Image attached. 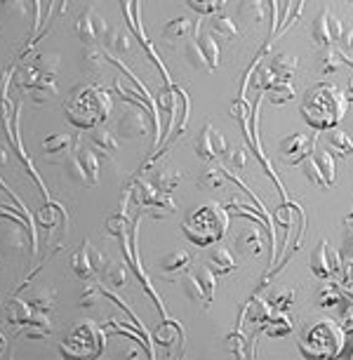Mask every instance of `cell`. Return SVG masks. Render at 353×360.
<instances>
[{
	"mask_svg": "<svg viewBox=\"0 0 353 360\" xmlns=\"http://www.w3.org/2000/svg\"><path fill=\"white\" fill-rule=\"evenodd\" d=\"M111 97L104 87L85 83L78 85L76 90L69 94V99L64 101V113L69 118V123L78 130H94L106 123L108 113H111Z\"/></svg>",
	"mask_w": 353,
	"mask_h": 360,
	"instance_id": "2",
	"label": "cell"
},
{
	"mask_svg": "<svg viewBox=\"0 0 353 360\" xmlns=\"http://www.w3.org/2000/svg\"><path fill=\"white\" fill-rule=\"evenodd\" d=\"M179 181H181V172L179 169H174V167H158L153 172L151 176V184L155 188H160L162 193H172L176 186H179Z\"/></svg>",
	"mask_w": 353,
	"mask_h": 360,
	"instance_id": "26",
	"label": "cell"
},
{
	"mask_svg": "<svg viewBox=\"0 0 353 360\" xmlns=\"http://www.w3.org/2000/svg\"><path fill=\"white\" fill-rule=\"evenodd\" d=\"M106 45L115 52H127L130 50V36L123 33V29H113L111 36H108V40H106Z\"/></svg>",
	"mask_w": 353,
	"mask_h": 360,
	"instance_id": "48",
	"label": "cell"
},
{
	"mask_svg": "<svg viewBox=\"0 0 353 360\" xmlns=\"http://www.w3.org/2000/svg\"><path fill=\"white\" fill-rule=\"evenodd\" d=\"M207 264H210V269H212L217 276H226V274H231V271L236 269L233 255H231L226 248H217V250H212V252H210Z\"/></svg>",
	"mask_w": 353,
	"mask_h": 360,
	"instance_id": "29",
	"label": "cell"
},
{
	"mask_svg": "<svg viewBox=\"0 0 353 360\" xmlns=\"http://www.w3.org/2000/svg\"><path fill=\"white\" fill-rule=\"evenodd\" d=\"M33 314H36V309L29 302H22L17 297H12L5 304V321H8V325H26L33 318Z\"/></svg>",
	"mask_w": 353,
	"mask_h": 360,
	"instance_id": "20",
	"label": "cell"
},
{
	"mask_svg": "<svg viewBox=\"0 0 353 360\" xmlns=\"http://www.w3.org/2000/svg\"><path fill=\"white\" fill-rule=\"evenodd\" d=\"M349 111V97L335 83H318L307 90L302 101V115L316 132H328L344 120Z\"/></svg>",
	"mask_w": 353,
	"mask_h": 360,
	"instance_id": "1",
	"label": "cell"
},
{
	"mask_svg": "<svg viewBox=\"0 0 353 360\" xmlns=\"http://www.w3.org/2000/svg\"><path fill=\"white\" fill-rule=\"evenodd\" d=\"M184 3L200 17H212L226 5V0H184Z\"/></svg>",
	"mask_w": 353,
	"mask_h": 360,
	"instance_id": "39",
	"label": "cell"
},
{
	"mask_svg": "<svg viewBox=\"0 0 353 360\" xmlns=\"http://www.w3.org/2000/svg\"><path fill=\"white\" fill-rule=\"evenodd\" d=\"M264 332H267L269 337H285L292 332V323L288 321V316H285V311H281L276 318H269L267 323H264Z\"/></svg>",
	"mask_w": 353,
	"mask_h": 360,
	"instance_id": "37",
	"label": "cell"
},
{
	"mask_svg": "<svg viewBox=\"0 0 353 360\" xmlns=\"http://www.w3.org/2000/svg\"><path fill=\"white\" fill-rule=\"evenodd\" d=\"M297 66H300V59L288 52H278L269 59V69L274 71V76L278 80H290L292 83V78H295V73H297Z\"/></svg>",
	"mask_w": 353,
	"mask_h": 360,
	"instance_id": "19",
	"label": "cell"
},
{
	"mask_svg": "<svg viewBox=\"0 0 353 360\" xmlns=\"http://www.w3.org/2000/svg\"><path fill=\"white\" fill-rule=\"evenodd\" d=\"M33 69L47 73V76H57V69H59V54L54 52H40L29 62Z\"/></svg>",
	"mask_w": 353,
	"mask_h": 360,
	"instance_id": "35",
	"label": "cell"
},
{
	"mask_svg": "<svg viewBox=\"0 0 353 360\" xmlns=\"http://www.w3.org/2000/svg\"><path fill=\"white\" fill-rule=\"evenodd\" d=\"M78 146V134H50L43 141V151L45 155H69L76 151Z\"/></svg>",
	"mask_w": 353,
	"mask_h": 360,
	"instance_id": "18",
	"label": "cell"
},
{
	"mask_svg": "<svg viewBox=\"0 0 353 360\" xmlns=\"http://www.w3.org/2000/svg\"><path fill=\"white\" fill-rule=\"evenodd\" d=\"M101 295H104V292H101V288L99 285H85L83 288V292H80V304L78 307L80 309H92V307H97V302L101 299Z\"/></svg>",
	"mask_w": 353,
	"mask_h": 360,
	"instance_id": "46",
	"label": "cell"
},
{
	"mask_svg": "<svg viewBox=\"0 0 353 360\" xmlns=\"http://www.w3.org/2000/svg\"><path fill=\"white\" fill-rule=\"evenodd\" d=\"M104 255L97 252L90 243H83L76 252H73L71 257V269H73V274H76L80 281H90V278L97 274L99 269H104Z\"/></svg>",
	"mask_w": 353,
	"mask_h": 360,
	"instance_id": "10",
	"label": "cell"
},
{
	"mask_svg": "<svg viewBox=\"0 0 353 360\" xmlns=\"http://www.w3.org/2000/svg\"><path fill=\"white\" fill-rule=\"evenodd\" d=\"M224 184H226V172H224L222 167H210L200 174V186H205V188L217 191V188H222Z\"/></svg>",
	"mask_w": 353,
	"mask_h": 360,
	"instance_id": "44",
	"label": "cell"
},
{
	"mask_svg": "<svg viewBox=\"0 0 353 360\" xmlns=\"http://www.w3.org/2000/svg\"><path fill=\"white\" fill-rule=\"evenodd\" d=\"M118 132L123 134L125 139H137L144 137V134L151 132V111L144 106L139 108H130L118 118Z\"/></svg>",
	"mask_w": 353,
	"mask_h": 360,
	"instance_id": "13",
	"label": "cell"
},
{
	"mask_svg": "<svg viewBox=\"0 0 353 360\" xmlns=\"http://www.w3.org/2000/svg\"><path fill=\"white\" fill-rule=\"evenodd\" d=\"M90 139H92V144L97 146L101 153L108 155V158H111V155L118 151V139H115V134L104 130V127H94L92 134H90Z\"/></svg>",
	"mask_w": 353,
	"mask_h": 360,
	"instance_id": "33",
	"label": "cell"
},
{
	"mask_svg": "<svg viewBox=\"0 0 353 360\" xmlns=\"http://www.w3.org/2000/svg\"><path fill=\"white\" fill-rule=\"evenodd\" d=\"M29 304L36 311H47V314H50V311L54 309V292L47 290V288H40L36 292H31Z\"/></svg>",
	"mask_w": 353,
	"mask_h": 360,
	"instance_id": "40",
	"label": "cell"
},
{
	"mask_svg": "<svg viewBox=\"0 0 353 360\" xmlns=\"http://www.w3.org/2000/svg\"><path fill=\"white\" fill-rule=\"evenodd\" d=\"M111 31L113 29L106 24V19L101 17L94 8L83 10L76 19V33H78V38L83 40V45L106 43L108 36H111Z\"/></svg>",
	"mask_w": 353,
	"mask_h": 360,
	"instance_id": "6",
	"label": "cell"
},
{
	"mask_svg": "<svg viewBox=\"0 0 353 360\" xmlns=\"http://www.w3.org/2000/svg\"><path fill=\"white\" fill-rule=\"evenodd\" d=\"M236 248H238V252L243 257H259L264 252V236L262 231L252 226V229H243L238 238H236Z\"/></svg>",
	"mask_w": 353,
	"mask_h": 360,
	"instance_id": "16",
	"label": "cell"
},
{
	"mask_svg": "<svg viewBox=\"0 0 353 360\" xmlns=\"http://www.w3.org/2000/svg\"><path fill=\"white\" fill-rule=\"evenodd\" d=\"M316 146V139L314 137H307L302 132H295V134H288L281 146H278V153H281V160L288 162V165H300L304 158H309L311 151Z\"/></svg>",
	"mask_w": 353,
	"mask_h": 360,
	"instance_id": "11",
	"label": "cell"
},
{
	"mask_svg": "<svg viewBox=\"0 0 353 360\" xmlns=\"http://www.w3.org/2000/svg\"><path fill=\"white\" fill-rule=\"evenodd\" d=\"M302 172H304V176H307V179L311 181V184H316L318 188H330V184H328V179H325V174L321 172V167H318V162L311 158H304L302 162Z\"/></svg>",
	"mask_w": 353,
	"mask_h": 360,
	"instance_id": "36",
	"label": "cell"
},
{
	"mask_svg": "<svg viewBox=\"0 0 353 360\" xmlns=\"http://www.w3.org/2000/svg\"><path fill=\"white\" fill-rule=\"evenodd\" d=\"M318 162V167H321V172L325 174V179H328V184L332 186L335 184V158H332V153H330V148H321V151L316 153V158Z\"/></svg>",
	"mask_w": 353,
	"mask_h": 360,
	"instance_id": "41",
	"label": "cell"
},
{
	"mask_svg": "<svg viewBox=\"0 0 353 360\" xmlns=\"http://www.w3.org/2000/svg\"><path fill=\"white\" fill-rule=\"evenodd\" d=\"M267 94L271 104H288V101L295 99V85L290 80H276L267 90Z\"/></svg>",
	"mask_w": 353,
	"mask_h": 360,
	"instance_id": "34",
	"label": "cell"
},
{
	"mask_svg": "<svg viewBox=\"0 0 353 360\" xmlns=\"http://www.w3.org/2000/svg\"><path fill=\"white\" fill-rule=\"evenodd\" d=\"M181 339H184V332H181L179 325L172 323V321L160 323V328L155 330V335H153V342L165 346V349H169L172 356H174V346H179Z\"/></svg>",
	"mask_w": 353,
	"mask_h": 360,
	"instance_id": "21",
	"label": "cell"
},
{
	"mask_svg": "<svg viewBox=\"0 0 353 360\" xmlns=\"http://www.w3.org/2000/svg\"><path fill=\"white\" fill-rule=\"evenodd\" d=\"M344 283L353 288V259H349L344 264Z\"/></svg>",
	"mask_w": 353,
	"mask_h": 360,
	"instance_id": "54",
	"label": "cell"
},
{
	"mask_svg": "<svg viewBox=\"0 0 353 360\" xmlns=\"http://www.w3.org/2000/svg\"><path fill=\"white\" fill-rule=\"evenodd\" d=\"M106 231L111 236H118V238H123L127 233V221H125V217L123 214H113V217H108V221H106Z\"/></svg>",
	"mask_w": 353,
	"mask_h": 360,
	"instance_id": "51",
	"label": "cell"
},
{
	"mask_svg": "<svg viewBox=\"0 0 353 360\" xmlns=\"http://www.w3.org/2000/svg\"><path fill=\"white\" fill-rule=\"evenodd\" d=\"M52 330H54V325L50 321V316H47V311H36L31 321L26 323L24 337H29V339H45V337L52 335Z\"/></svg>",
	"mask_w": 353,
	"mask_h": 360,
	"instance_id": "23",
	"label": "cell"
},
{
	"mask_svg": "<svg viewBox=\"0 0 353 360\" xmlns=\"http://www.w3.org/2000/svg\"><path fill=\"white\" fill-rule=\"evenodd\" d=\"M181 290H184V295L191 299L193 304H200L203 309L210 307V302H207V297H205V292H203L195 274H184V276H181Z\"/></svg>",
	"mask_w": 353,
	"mask_h": 360,
	"instance_id": "32",
	"label": "cell"
},
{
	"mask_svg": "<svg viewBox=\"0 0 353 360\" xmlns=\"http://www.w3.org/2000/svg\"><path fill=\"white\" fill-rule=\"evenodd\" d=\"M5 351H8V339H5L3 335H0V356H3Z\"/></svg>",
	"mask_w": 353,
	"mask_h": 360,
	"instance_id": "58",
	"label": "cell"
},
{
	"mask_svg": "<svg viewBox=\"0 0 353 360\" xmlns=\"http://www.w3.org/2000/svg\"><path fill=\"white\" fill-rule=\"evenodd\" d=\"M195 278H198V283H200L203 292H205L207 302H212L214 292H217V274L207 266V269H198V271H195Z\"/></svg>",
	"mask_w": 353,
	"mask_h": 360,
	"instance_id": "42",
	"label": "cell"
},
{
	"mask_svg": "<svg viewBox=\"0 0 353 360\" xmlns=\"http://www.w3.org/2000/svg\"><path fill=\"white\" fill-rule=\"evenodd\" d=\"M101 351H104V332L92 321L80 323L69 335V339L62 344L64 356H73V358H94Z\"/></svg>",
	"mask_w": 353,
	"mask_h": 360,
	"instance_id": "5",
	"label": "cell"
},
{
	"mask_svg": "<svg viewBox=\"0 0 353 360\" xmlns=\"http://www.w3.org/2000/svg\"><path fill=\"white\" fill-rule=\"evenodd\" d=\"M344 69V59L335 47H321L318 50V71L323 76H335Z\"/></svg>",
	"mask_w": 353,
	"mask_h": 360,
	"instance_id": "24",
	"label": "cell"
},
{
	"mask_svg": "<svg viewBox=\"0 0 353 360\" xmlns=\"http://www.w3.org/2000/svg\"><path fill=\"white\" fill-rule=\"evenodd\" d=\"M344 344V332L332 321H316L314 328L300 342V349L307 358H332Z\"/></svg>",
	"mask_w": 353,
	"mask_h": 360,
	"instance_id": "4",
	"label": "cell"
},
{
	"mask_svg": "<svg viewBox=\"0 0 353 360\" xmlns=\"http://www.w3.org/2000/svg\"><path fill=\"white\" fill-rule=\"evenodd\" d=\"M38 221L43 229L54 231V229H62L66 224V214L62 212V207L59 205H45V207L38 210Z\"/></svg>",
	"mask_w": 353,
	"mask_h": 360,
	"instance_id": "30",
	"label": "cell"
},
{
	"mask_svg": "<svg viewBox=\"0 0 353 360\" xmlns=\"http://www.w3.org/2000/svg\"><path fill=\"white\" fill-rule=\"evenodd\" d=\"M10 165V151L0 144V167H8Z\"/></svg>",
	"mask_w": 353,
	"mask_h": 360,
	"instance_id": "56",
	"label": "cell"
},
{
	"mask_svg": "<svg viewBox=\"0 0 353 360\" xmlns=\"http://www.w3.org/2000/svg\"><path fill=\"white\" fill-rule=\"evenodd\" d=\"M104 281L111 285V288H123L125 281H127V271L123 264L118 262H111L108 266L104 269Z\"/></svg>",
	"mask_w": 353,
	"mask_h": 360,
	"instance_id": "43",
	"label": "cell"
},
{
	"mask_svg": "<svg viewBox=\"0 0 353 360\" xmlns=\"http://www.w3.org/2000/svg\"><path fill=\"white\" fill-rule=\"evenodd\" d=\"M226 151H229V144H226V139H224V134L217 130L214 125L207 123L200 130L198 139H195V155H198L200 160H217Z\"/></svg>",
	"mask_w": 353,
	"mask_h": 360,
	"instance_id": "12",
	"label": "cell"
},
{
	"mask_svg": "<svg viewBox=\"0 0 353 360\" xmlns=\"http://www.w3.org/2000/svg\"><path fill=\"white\" fill-rule=\"evenodd\" d=\"M295 299H297V292H285V295H281L276 299V309L278 311H288L292 304H295Z\"/></svg>",
	"mask_w": 353,
	"mask_h": 360,
	"instance_id": "52",
	"label": "cell"
},
{
	"mask_svg": "<svg viewBox=\"0 0 353 360\" xmlns=\"http://www.w3.org/2000/svg\"><path fill=\"white\" fill-rule=\"evenodd\" d=\"M191 262H193V255L188 252V250H174V252H169L160 259V274L172 281V278H176L179 274H184V271L191 266Z\"/></svg>",
	"mask_w": 353,
	"mask_h": 360,
	"instance_id": "15",
	"label": "cell"
},
{
	"mask_svg": "<svg viewBox=\"0 0 353 360\" xmlns=\"http://www.w3.org/2000/svg\"><path fill=\"white\" fill-rule=\"evenodd\" d=\"M339 302H342V295H339V290L335 285H328V288L318 295V304H321L323 309H335Z\"/></svg>",
	"mask_w": 353,
	"mask_h": 360,
	"instance_id": "50",
	"label": "cell"
},
{
	"mask_svg": "<svg viewBox=\"0 0 353 360\" xmlns=\"http://www.w3.org/2000/svg\"><path fill=\"white\" fill-rule=\"evenodd\" d=\"M186 59H188V64L193 66V69H200V71H212L210 69V62H207V57H205V52L200 50V45H198V40H191V43H186Z\"/></svg>",
	"mask_w": 353,
	"mask_h": 360,
	"instance_id": "38",
	"label": "cell"
},
{
	"mask_svg": "<svg viewBox=\"0 0 353 360\" xmlns=\"http://www.w3.org/2000/svg\"><path fill=\"white\" fill-rule=\"evenodd\" d=\"M328 148L339 158H351L353 155V139L349 137V132L339 130V127H332L328 130Z\"/></svg>",
	"mask_w": 353,
	"mask_h": 360,
	"instance_id": "25",
	"label": "cell"
},
{
	"mask_svg": "<svg viewBox=\"0 0 353 360\" xmlns=\"http://www.w3.org/2000/svg\"><path fill=\"white\" fill-rule=\"evenodd\" d=\"M344 38H346V43H349V50L353 52V31H346Z\"/></svg>",
	"mask_w": 353,
	"mask_h": 360,
	"instance_id": "57",
	"label": "cell"
},
{
	"mask_svg": "<svg viewBox=\"0 0 353 360\" xmlns=\"http://www.w3.org/2000/svg\"><path fill=\"white\" fill-rule=\"evenodd\" d=\"M0 10L10 17H26L29 15V0H0Z\"/></svg>",
	"mask_w": 353,
	"mask_h": 360,
	"instance_id": "47",
	"label": "cell"
},
{
	"mask_svg": "<svg viewBox=\"0 0 353 360\" xmlns=\"http://www.w3.org/2000/svg\"><path fill=\"white\" fill-rule=\"evenodd\" d=\"M231 165H236L238 169H243L248 165V153L238 148V151H231Z\"/></svg>",
	"mask_w": 353,
	"mask_h": 360,
	"instance_id": "53",
	"label": "cell"
},
{
	"mask_svg": "<svg viewBox=\"0 0 353 360\" xmlns=\"http://www.w3.org/2000/svg\"><path fill=\"white\" fill-rule=\"evenodd\" d=\"M207 31L212 33L217 40H236L238 38V26L226 15H212L207 22Z\"/></svg>",
	"mask_w": 353,
	"mask_h": 360,
	"instance_id": "22",
	"label": "cell"
},
{
	"mask_svg": "<svg viewBox=\"0 0 353 360\" xmlns=\"http://www.w3.org/2000/svg\"><path fill=\"white\" fill-rule=\"evenodd\" d=\"M269 0H240L238 19L250 26H262L269 19Z\"/></svg>",
	"mask_w": 353,
	"mask_h": 360,
	"instance_id": "14",
	"label": "cell"
},
{
	"mask_svg": "<svg viewBox=\"0 0 353 360\" xmlns=\"http://www.w3.org/2000/svg\"><path fill=\"white\" fill-rule=\"evenodd\" d=\"M248 344H250V342H245V337H243L240 332H233V335H229V337H226V346H229V349L233 351L238 358H250V351L245 349Z\"/></svg>",
	"mask_w": 353,
	"mask_h": 360,
	"instance_id": "49",
	"label": "cell"
},
{
	"mask_svg": "<svg viewBox=\"0 0 353 360\" xmlns=\"http://www.w3.org/2000/svg\"><path fill=\"white\" fill-rule=\"evenodd\" d=\"M106 52L101 50L99 45H85V50H83V69L85 71H90V73H99L101 69L106 66Z\"/></svg>",
	"mask_w": 353,
	"mask_h": 360,
	"instance_id": "31",
	"label": "cell"
},
{
	"mask_svg": "<svg viewBox=\"0 0 353 360\" xmlns=\"http://www.w3.org/2000/svg\"><path fill=\"white\" fill-rule=\"evenodd\" d=\"M195 40H198L200 50L205 52L207 62H210V69H217L219 66V47H217V40L210 31H200V24H195Z\"/></svg>",
	"mask_w": 353,
	"mask_h": 360,
	"instance_id": "28",
	"label": "cell"
},
{
	"mask_svg": "<svg viewBox=\"0 0 353 360\" xmlns=\"http://www.w3.org/2000/svg\"><path fill=\"white\" fill-rule=\"evenodd\" d=\"M184 236L195 248H210L212 243L222 240L229 229V214L217 202H203L195 207L184 221Z\"/></svg>",
	"mask_w": 353,
	"mask_h": 360,
	"instance_id": "3",
	"label": "cell"
},
{
	"mask_svg": "<svg viewBox=\"0 0 353 360\" xmlns=\"http://www.w3.org/2000/svg\"><path fill=\"white\" fill-rule=\"evenodd\" d=\"M344 26L339 22L337 15H332L330 10L318 12V17L314 19V26H311V38L318 47H332L335 43L344 38Z\"/></svg>",
	"mask_w": 353,
	"mask_h": 360,
	"instance_id": "8",
	"label": "cell"
},
{
	"mask_svg": "<svg viewBox=\"0 0 353 360\" xmlns=\"http://www.w3.org/2000/svg\"><path fill=\"white\" fill-rule=\"evenodd\" d=\"M10 118V101L0 99V120H8Z\"/></svg>",
	"mask_w": 353,
	"mask_h": 360,
	"instance_id": "55",
	"label": "cell"
},
{
	"mask_svg": "<svg viewBox=\"0 0 353 360\" xmlns=\"http://www.w3.org/2000/svg\"><path fill=\"white\" fill-rule=\"evenodd\" d=\"M342 269H344V264L337 250L332 248L328 240L318 243V248L314 250V255H311V271H314L321 281H330V278L339 274Z\"/></svg>",
	"mask_w": 353,
	"mask_h": 360,
	"instance_id": "9",
	"label": "cell"
},
{
	"mask_svg": "<svg viewBox=\"0 0 353 360\" xmlns=\"http://www.w3.org/2000/svg\"><path fill=\"white\" fill-rule=\"evenodd\" d=\"M351 358H353V351H351Z\"/></svg>",
	"mask_w": 353,
	"mask_h": 360,
	"instance_id": "59",
	"label": "cell"
},
{
	"mask_svg": "<svg viewBox=\"0 0 353 360\" xmlns=\"http://www.w3.org/2000/svg\"><path fill=\"white\" fill-rule=\"evenodd\" d=\"M191 31H195V29L186 17H176V19H169V22L165 24V29H162V38H165L167 45H174L176 40L188 38V33Z\"/></svg>",
	"mask_w": 353,
	"mask_h": 360,
	"instance_id": "27",
	"label": "cell"
},
{
	"mask_svg": "<svg viewBox=\"0 0 353 360\" xmlns=\"http://www.w3.org/2000/svg\"><path fill=\"white\" fill-rule=\"evenodd\" d=\"M24 226L26 224L15 221L3 231V236H0V250H3V252H24L26 243H29Z\"/></svg>",
	"mask_w": 353,
	"mask_h": 360,
	"instance_id": "17",
	"label": "cell"
},
{
	"mask_svg": "<svg viewBox=\"0 0 353 360\" xmlns=\"http://www.w3.org/2000/svg\"><path fill=\"white\" fill-rule=\"evenodd\" d=\"M248 318H250V321H252V323L262 325V328H264V323H267L269 318H271V309H269V304H267V302H262V299H255V302L248 307Z\"/></svg>",
	"mask_w": 353,
	"mask_h": 360,
	"instance_id": "45",
	"label": "cell"
},
{
	"mask_svg": "<svg viewBox=\"0 0 353 360\" xmlns=\"http://www.w3.org/2000/svg\"><path fill=\"white\" fill-rule=\"evenodd\" d=\"M66 174L78 184H97L99 179V160L90 148H76L66 158Z\"/></svg>",
	"mask_w": 353,
	"mask_h": 360,
	"instance_id": "7",
	"label": "cell"
}]
</instances>
